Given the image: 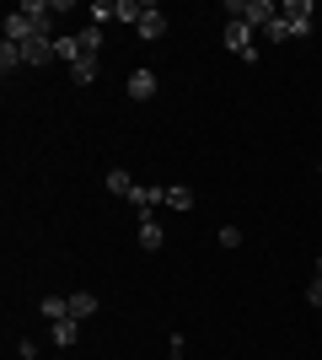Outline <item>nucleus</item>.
<instances>
[{"mask_svg":"<svg viewBox=\"0 0 322 360\" xmlns=\"http://www.w3.org/2000/svg\"><path fill=\"white\" fill-rule=\"evenodd\" d=\"M16 65H22V44H0V70L11 75Z\"/></svg>","mask_w":322,"mask_h":360,"instance_id":"a211bd4d","label":"nucleus"},{"mask_svg":"<svg viewBox=\"0 0 322 360\" xmlns=\"http://www.w3.org/2000/svg\"><path fill=\"white\" fill-rule=\"evenodd\" d=\"M54 60H70V65H76V60H86V49H81V38H76V32H70V38H54Z\"/></svg>","mask_w":322,"mask_h":360,"instance_id":"9d476101","label":"nucleus"},{"mask_svg":"<svg viewBox=\"0 0 322 360\" xmlns=\"http://www.w3.org/2000/svg\"><path fill=\"white\" fill-rule=\"evenodd\" d=\"M311 16H317V6H311V0H285V6H279V16L269 22V44L307 38V32H311Z\"/></svg>","mask_w":322,"mask_h":360,"instance_id":"f257e3e1","label":"nucleus"},{"mask_svg":"<svg viewBox=\"0 0 322 360\" xmlns=\"http://www.w3.org/2000/svg\"><path fill=\"white\" fill-rule=\"evenodd\" d=\"M226 49L236 54V60L253 65V60H258V32L247 27V22H226Z\"/></svg>","mask_w":322,"mask_h":360,"instance_id":"7ed1b4c3","label":"nucleus"},{"mask_svg":"<svg viewBox=\"0 0 322 360\" xmlns=\"http://www.w3.org/2000/svg\"><path fill=\"white\" fill-rule=\"evenodd\" d=\"M92 312H97V296L92 290H76V296H70V317L81 323V317H92Z\"/></svg>","mask_w":322,"mask_h":360,"instance_id":"4468645a","label":"nucleus"},{"mask_svg":"<svg viewBox=\"0 0 322 360\" xmlns=\"http://www.w3.org/2000/svg\"><path fill=\"white\" fill-rule=\"evenodd\" d=\"M167 210H194V188H183V183H167V199H161Z\"/></svg>","mask_w":322,"mask_h":360,"instance_id":"9b49d317","label":"nucleus"},{"mask_svg":"<svg viewBox=\"0 0 322 360\" xmlns=\"http://www.w3.org/2000/svg\"><path fill=\"white\" fill-rule=\"evenodd\" d=\"M161 242H167V226L156 221V215H140V248H145V253H156Z\"/></svg>","mask_w":322,"mask_h":360,"instance_id":"20e7f679","label":"nucleus"},{"mask_svg":"<svg viewBox=\"0 0 322 360\" xmlns=\"http://www.w3.org/2000/svg\"><path fill=\"white\" fill-rule=\"evenodd\" d=\"M38 312H43L48 323H60V317H70V296H43V301H38Z\"/></svg>","mask_w":322,"mask_h":360,"instance_id":"f8f14e48","label":"nucleus"},{"mask_svg":"<svg viewBox=\"0 0 322 360\" xmlns=\"http://www.w3.org/2000/svg\"><path fill=\"white\" fill-rule=\"evenodd\" d=\"M70 81H76V86H92L97 81V60H76L70 65Z\"/></svg>","mask_w":322,"mask_h":360,"instance_id":"dca6fc26","label":"nucleus"},{"mask_svg":"<svg viewBox=\"0 0 322 360\" xmlns=\"http://www.w3.org/2000/svg\"><path fill=\"white\" fill-rule=\"evenodd\" d=\"M161 199H167V188H140V183H135V194H129V205H135L140 215H151L156 205H161Z\"/></svg>","mask_w":322,"mask_h":360,"instance_id":"0eeeda50","label":"nucleus"},{"mask_svg":"<svg viewBox=\"0 0 322 360\" xmlns=\"http://www.w3.org/2000/svg\"><path fill=\"white\" fill-rule=\"evenodd\" d=\"M307 296H311V307H322V274H311V290H307Z\"/></svg>","mask_w":322,"mask_h":360,"instance_id":"aec40b11","label":"nucleus"},{"mask_svg":"<svg viewBox=\"0 0 322 360\" xmlns=\"http://www.w3.org/2000/svg\"><path fill=\"white\" fill-rule=\"evenodd\" d=\"M92 16H97V27H102V22H119V0H92Z\"/></svg>","mask_w":322,"mask_h":360,"instance_id":"f3484780","label":"nucleus"},{"mask_svg":"<svg viewBox=\"0 0 322 360\" xmlns=\"http://www.w3.org/2000/svg\"><path fill=\"white\" fill-rule=\"evenodd\" d=\"M317 274H322V253H317Z\"/></svg>","mask_w":322,"mask_h":360,"instance_id":"412c9836","label":"nucleus"},{"mask_svg":"<svg viewBox=\"0 0 322 360\" xmlns=\"http://www.w3.org/2000/svg\"><path fill=\"white\" fill-rule=\"evenodd\" d=\"M48 328H54V345H60V349H70L81 339V323H76V317H60V323H48Z\"/></svg>","mask_w":322,"mask_h":360,"instance_id":"6e6552de","label":"nucleus"},{"mask_svg":"<svg viewBox=\"0 0 322 360\" xmlns=\"http://www.w3.org/2000/svg\"><path fill=\"white\" fill-rule=\"evenodd\" d=\"M107 194H135V178H129V172H123V167H113V172H107Z\"/></svg>","mask_w":322,"mask_h":360,"instance_id":"2eb2a0df","label":"nucleus"},{"mask_svg":"<svg viewBox=\"0 0 322 360\" xmlns=\"http://www.w3.org/2000/svg\"><path fill=\"white\" fill-rule=\"evenodd\" d=\"M226 16L231 22H247L253 32H269V22L279 16L274 0H226Z\"/></svg>","mask_w":322,"mask_h":360,"instance_id":"f03ea898","label":"nucleus"},{"mask_svg":"<svg viewBox=\"0 0 322 360\" xmlns=\"http://www.w3.org/2000/svg\"><path fill=\"white\" fill-rule=\"evenodd\" d=\"M129 97H135V103L156 97V75H151V70H135V75H129Z\"/></svg>","mask_w":322,"mask_h":360,"instance_id":"1a4fd4ad","label":"nucleus"},{"mask_svg":"<svg viewBox=\"0 0 322 360\" xmlns=\"http://www.w3.org/2000/svg\"><path fill=\"white\" fill-rule=\"evenodd\" d=\"M54 60V38H27L22 44V65H48Z\"/></svg>","mask_w":322,"mask_h":360,"instance_id":"423d86ee","label":"nucleus"},{"mask_svg":"<svg viewBox=\"0 0 322 360\" xmlns=\"http://www.w3.org/2000/svg\"><path fill=\"white\" fill-rule=\"evenodd\" d=\"M161 32H167V11H161V6H145V11H140V38H161Z\"/></svg>","mask_w":322,"mask_h":360,"instance_id":"39448f33","label":"nucleus"},{"mask_svg":"<svg viewBox=\"0 0 322 360\" xmlns=\"http://www.w3.org/2000/svg\"><path fill=\"white\" fill-rule=\"evenodd\" d=\"M76 38H81V49H86V60H97V54H102V27H97V22H92V27H81Z\"/></svg>","mask_w":322,"mask_h":360,"instance_id":"ddd939ff","label":"nucleus"},{"mask_svg":"<svg viewBox=\"0 0 322 360\" xmlns=\"http://www.w3.org/2000/svg\"><path fill=\"white\" fill-rule=\"evenodd\" d=\"M140 11H145V6H135V0H119V22H135V27H140Z\"/></svg>","mask_w":322,"mask_h":360,"instance_id":"6ab92c4d","label":"nucleus"}]
</instances>
